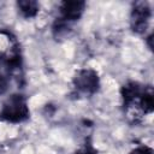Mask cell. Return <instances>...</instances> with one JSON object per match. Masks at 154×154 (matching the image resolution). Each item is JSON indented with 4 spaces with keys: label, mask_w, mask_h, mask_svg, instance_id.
<instances>
[{
    "label": "cell",
    "mask_w": 154,
    "mask_h": 154,
    "mask_svg": "<svg viewBox=\"0 0 154 154\" xmlns=\"http://www.w3.org/2000/svg\"><path fill=\"white\" fill-rule=\"evenodd\" d=\"M30 117V109L28 106V99L23 94H12L6 99L0 109V120L12 124H18L28 120Z\"/></svg>",
    "instance_id": "obj_1"
},
{
    "label": "cell",
    "mask_w": 154,
    "mask_h": 154,
    "mask_svg": "<svg viewBox=\"0 0 154 154\" xmlns=\"http://www.w3.org/2000/svg\"><path fill=\"white\" fill-rule=\"evenodd\" d=\"M72 85L78 94L90 96L99 91L101 81L99 73L94 69L83 67L79 69L72 77Z\"/></svg>",
    "instance_id": "obj_2"
},
{
    "label": "cell",
    "mask_w": 154,
    "mask_h": 154,
    "mask_svg": "<svg viewBox=\"0 0 154 154\" xmlns=\"http://www.w3.org/2000/svg\"><path fill=\"white\" fill-rule=\"evenodd\" d=\"M152 18V7L147 1L134 2L130 12V28L135 34H144Z\"/></svg>",
    "instance_id": "obj_3"
},
{
    "label": "cell",
    "mask_w": 154,
    "mask_h": 154,
    "mask_svg": "<svg viewBox=\"0 0 154 154\" xmlns=\"http://www.w3.org/2000/svg\"><path fill=\"white\" fill-rule=\"evenodd\" d=\"M146 85L141 84L136 81H129L124 83L120 88V97H122V105L125 111H129L137 106V102L144 90Z\"/></svg>",
    "instance_id": "obj_4"
},
{
    "label": "cell",
    "mask_w": 154,
    "mask_h": 154,
    "mask_svg": "<svg viewBox=\"0 0 154 154\" xmlns=\"http://www.w3.org/2000/svg\"><path fill=\"white\" fill-rule=\"evenodd\" d=\"M87 4L84 1H61L59 4V17L61 20L72 24L79 20L85 11Z\"/></svg>",
    "instance_id": "obj_5"
},
{
    "label": "cell",
    "mask_w": 154,
    "mask_h": 154,
    "mask_svg": "<svg viewBox=\"0 0 154 154\" xmlns=\"http://www.w3.org/2000/svg\"><path fill=\"white\" fill-rule=\"evenodd\" d=\"M0 63L11 73L22 69L23 61H22V54H20V48L18 43L12 45L6 52L0 54Z\"/></svg>",
    "instance_id": "obj_6"
},
{
    "label": "cell",
    "mask_w": 154,
    "mask_h": 154,
    "mask_svg": "<svg viewBox=\"0 0 154 154\" xmlns=\"http://www.w3.org/2000/svg\"><path fill=\"white\" fill-rule=\"evenodd\" d=\"M16 5L20 16L26 19L36 17L37 13L40 12V4L34 0H20V1H17Z\"/></svg>",
    "instance_id": "obj_7"
},
{
    "label": "cell",
    "mask_w": 154,
    "mask_h": 154,
    "mask_svg": "<svg viewBox=\"0 0 154 154\" xmlns=\"http://www.w3.org/2000/svg\"><path fill=\"white\" fill-rule=\"evenodd\" d=\"M75 154H97V150H96V148L94 147L91 140H90V138H87V140L84 141V143L76 150Z\"/></svg>",
    "instance_id": "obj_8"
},
{
    "label": "cell",
    "mask_w": 154,
    "mask_h": 154,
    "mask_svg": "<svg viewBox=\"0 0 154 154\" xmlns=\"http://www.w3.org/2000/svg\"><path fill=\"white\" fill-rule=\"evenodd\" d=\"M129 154H154V153L150 147H148L146 144H141V146L135 147Z\"/></svg>",
    "instance_id": "obj_9"
},
{
    "label": "cell",
    "mask_w": 154,
    "mask_h": 154,
    "mask_svg": "<svg viewBox=\"0 0 154 154\" xmlns=\"http://www.w3.org/2000/svg\"><path fill=\"white\" fill-rule=\"evenodd\" d=\"M7 89H8V78L5 75L0 73V95L5 94Z\"/></svg>",
    "instance_id": "obj_10"
}]
</instances>
